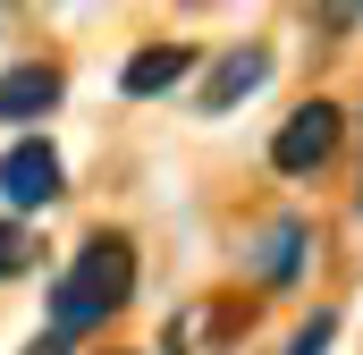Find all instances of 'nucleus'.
Masks as SVG:
<instances>
[{
	"instance_id": "f257e3e1",
	"label": "nucleus",
	"mask_w": 363,
	"mask_h": 355,
	"mask_svg": "<svg viewBox=\"0 0 363 355\" xmlns=\"http://www.w3.org/2000/svg\"><path fill=\"white\" fill-rule=\"evenodd\" d=\"M127 296H135V246H127L118 229H93L85 246H77V263L51 279V339H60V347L93 339Z\"/></svg>"
},
{
	"instance_id": "1a4fd4ad",
	"label": "nucleus",
	"mask_w": 363,
	"mask_h": 355,
	"mask_svg": "<svg viewBox=\"0 0 363 355\" xmlns=\"http://www.w3.org/2000/svg\"><path fill=\"white\" fill-rule=\"evenodd\" d=\"M17 271H34V237L9 220V229H0V279H17Z\"/></svg>"
},
{
	"instance_id": "7ed1b4c3",
	"label": "nucleus",
	"mask_w": 363,
	"mask_h": 355,
	"mask_svg": "<svg viewBox=\"0 0 363 355\" xmlns=\"http://www.w3.org/2000/svg\"><path fill=\"white\" fill-rule=\"evenodd\" d=\"M262 85H271V43H237V51L211 60V77H203L194 102H203V119H228L245 93H262Z\"/></svg>"
},
{
	"instance_id": "39448f33",
	"label": "nucleus",
	"mask_w": 363,
	"mask_h": 355,
	"mask_svg": "<svg viewBox=\"0 0 363 355\" xmlns=\"http://www.w3.org/2000/svg\"><path fill=\"white\" fill-rule=\"evenodd\" d=\"M60 93H68V77H60L51 60H17V68H0V127L51 119V110H60Z\"/></svg>"
},
{
	"instance_id": "9d476101",
	"label": "nucleus",
	"mask_w": 363,
	"mask_h": 355,
	"mask_svg": "<svg viewBox=\"0 0 363 355\" xmlns=\"http://www.w3.org/2000/svg\"><path fill=\"white\" fill-rule=\"evenodd\" d=\"M26 355H68V347H60V339H34V347H26Z\"/></svg>"
},
{
	"instance_id": "423d86ee",
	"label": "nucleus",
	"mask_w": 363,
	"mask_h": 355,
	"mask_svg": "<svg viewBox=\"0 0 363 355\" xmlns=\"http://www.w3.org/2000/svg\"><path fill=\"white\" fill-rule=\"evenodd\" d=\"M304 263H313V220H304V212L271 220V229H262V246H254V279H262V288H296Z\"/></svg>"
},
{
	"instance_id": "20e7f679",
	"label": "nucleus",
	"mask_w": 363,
	"mask_h": 355,
	"mask_svg": "<svg viewBox=\"0 0 363 355\" xmlns=\"http://www.w3.org/2000/svg\"><path fill=\"white\" fill-rule=\"evenodd\" d=\"M60 195V153L43 144V136H17L9 153H0V203H17V212H43Z\"/></svg>"
},
{
	"instance_id": "0eeeda50",
	"label": "nucleus",
	"mask_w": 363,
	"mask_h": 355,
	"mask_svg": "<svg viewBox=\"0 0 363 355\" xmlns=\"http://www.w3.org/2000/svg\"><path fill=\"white\" fill-rule=\"evenodd\" d=\"M194 77V43H144L135 60H127V77H118V93H135V102H152V93H169Z\"/></svg>"
},
{
	"instance_id": "f03ea898",
	"label": "nucleus",
	"mask_w": 363,
	"mask_h": 355,
	"mask_svg": "<svg viewBox=\"0 0 363 355\" xmlns=\"http://www.w3.org/2000/svg\"><path fill=\"white\" fill-rule=\"evenodd\" d=\"M338 136H347V110H338V102H321V93L296 102L287 127L271 136V170H279V178H313L330 153H338Z\"/></svg>"
},
{
	"instance_id": "6e6552de",
	"label": "nucleus",
	"mask_w": 363,
	"mask_h": 355,
	"mask_svg": "<svg viewBox=\"0 0 363 355\" xmlns=\"http://www.w3.org/2000/svg\"><path fill=\"white\" fill-rule=\"evenodd\" d=\"M330 347H338V313H313V322L287 339V355H330Z\"/></svg>"
}]
</instances>
